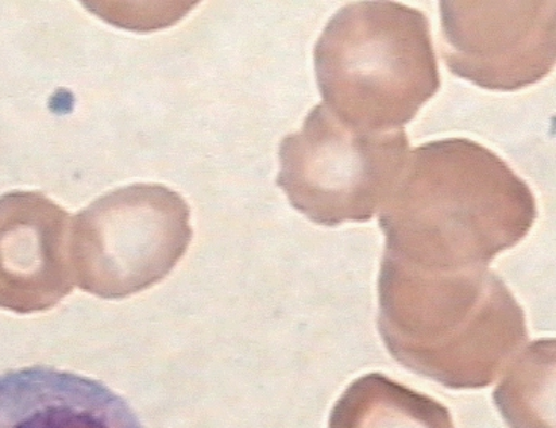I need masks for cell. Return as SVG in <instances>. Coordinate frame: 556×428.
<instances>
[{"label":"cell","mask_w":556,"mask_h":428,"mask_svg":"<svg viewBox=\"0 0 556 428\" xmlns=\"http://www.w3.org/2000/svg\"><path fill=\"white\" fill-rule=\"evenodd\" d=\"M535 197L507 162L466 138L427 142L408 155L382 204L384 253L424 268L489 267L527 237Z\"/></svg>","instance_id":"cell-1"},{"label":"cell","mask_w":556,"mask_h":428,"mask_svg":"<svg viewBox=\"0 0 556 428\" xmlns=\"http://www.w3.org/2000/svg\"><path fill=\"white\" fill-rule=\"evenodd\" d=\"M378 302L392 357L446 388L490 387L528 342L523 310L486 267L424 268L384 253Z\"/></svg>","instance_id":"cell-2"},{"label":"cell","mask_w":556,"mask_h":428,"mask_svg":"<svg viewBox=\"0 0 556 428\" xmlns=\"http://www.w3.org/2000/svg\"><path fill=\"white\" fill-rule=\"evenodd\" d=\"M313 61L323 105L361 133L404 129L440 88L430 22L403 3H346Z\"/></svg>","instance_id":"cell-3"},{"label":"cell","mask_w":556,"mask_h":428,"mask_svg":"<svg viewBox=\"0 0 556 428\" xmlns=\"http://www.w3.org/2000/svg\"><path fill=\"white\" fill-rule=\"evenodd\" d=\"M277 185L319 226L372 219L403 175L410 142L404 129L366 134L313 108L301 130L280 144Z\"/></svg>","instance_id":"cell-4"},{"label":"cell","mask_w":556,"mask_h":428,"mask_svg":"<svg viewBox=\"0 0 556 428\" xmlns=\"http://www.w3.org/2000/svg\"><path fill=\"white\" fill-rule=\"evenodd\" d=\"M188 203L157 184L99 197L70 229L85 280L103 295L126 294L168 272L192 238Z\"/></svg>","instance_id":"cell-5"},{"label":"cell","mask_w":556,"mask_h":428,"mask_svg":"<svg viewBox=\"0 0 556 428\" xmlns=\"http://www.w3.org/2000/svg\"><path fill=\"white\" fill-rule=\"evenodd\" d=\"M440 21L447 67L484 90H523L554 71L555 0H443Z\"/></svg>","instance_id":"cell-6"},{"label":"cell","mask_w":556,"mask_h":428,"mask_svg":"<svg viewBox=\"0 0 556 428\" xmlns=\"http://www.w3.org/2000/svg\"><path fill=\"white\" fill-rule=\"evenodd\" d=\"M68 212L38 191L0 196V304L38 310L64 292Z\"/></svg>","instance_id":"cell-7"},{"label":"cell","mask_w":556,"mask_h":428,"mask_svg":"<svg viewBox=\"0 0 556 428\" xmlns=\"http://www.w3.org/2000/svg\"><path fill=\"white\" fill-rule=\"evenodd\" d=\"M0 428H146L125 396L84 374L35 365L0 373Z\"/></svg>","instance_id":"cell-8"},{"label":"cell","mask_w":556,"mask_h":428,"mask_svg":"<svg viewBox=\"0 0 556 428\" xmlns=\"http://www.w3.org/2000/svg\"><path fill=\"white\" fill-rule=\"evenodd\" d=\"M328 428H455L440 401L372 373L351 383L331 411Z\"/></svg>","instance_id":"cell-9"},{"label":"cell","mask_w":556,"mask_h":428,"mask_svg":"<svg viewBox=\"0 0 556 428\" xmlns=\"http://www.w3.org/2000/svg\"><path fill=\"white\" fill-rule=\"evenodd\" d=\"M494 391L509 428H554L555 341L525 345Z\"/></svg>","instance_id":"cell-10"}]
</instances>
